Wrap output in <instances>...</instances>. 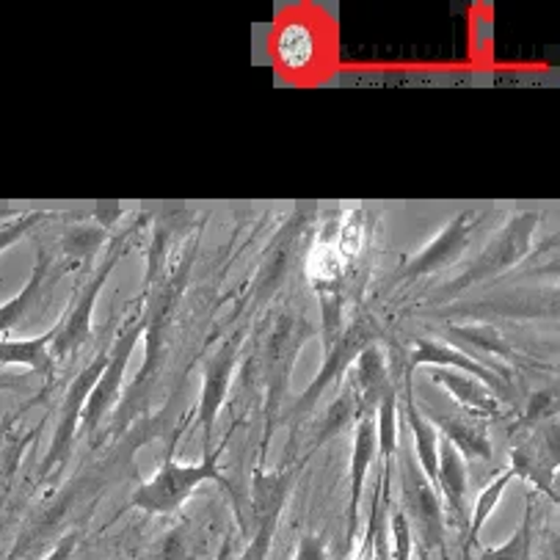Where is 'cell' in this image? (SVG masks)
Returning <instances> with one entry per match:
<instances>
[{
  "instance_id": "6da1fadb",
  "label": "cell",
  "mask_w": 560,
  "mask_h": 560,
  "mask_svg": "<svg viewBox=\"0 0 560 560\" xmlns=\"http://www.w3.org/2000/svg\"><path fill=\"white\" fill-rule=\"evenodd\" d=\"M318 335L315 324L306 318L301 310H279L273 318L271 329H268L266 346H262L260 373H262V447H260V464L266 458L268 442L277 428V420L282 417L284 400H288L290 382H293V370L299 362V353L306 342Z\"/></svg>"
},
{
  "instance_id": "7a4b0ae2",
  "label": "cell",
  "mask_w": 560,
  "mask_h": 560,
  "mask_svg": "<svg viewBox=\"0 0 560 560\" xmlns=\"http://www.w3.org/2000/svg\"><path fill=\"white\" fill-rule=\"evenodd\" d=\"M370 215L364 210H346L335 219L324 221L310 241L304 260V273L315 293H346V279L362 260L370 241Z\"/></svg>"
},
{
  "instance_id": "3957f363",
  "label": "cell",
  "mask_w": 560,
  "mask_h": 560,
  "mask_svg": "<svg viewBox=\"0 0 560 560\" xmlns=\"http://www.w3.org/2000/svg\"><path fill=\"white\" fill-rule=\"evenodd\" d=\"M177 433L179 431H174L172 442H168L166 458H163L161 467L155 469V475L133 489V494H130V509L150 516H168L174 514V511L183 509L185 500H188L202 483H219L221 489H226L232 494L230 478L221 472L219 464L230 440H224L219 447L205 453L199 462H177V458H174Z\"/></svg>"
},
{
  "instance_id": "277c9868",
  "label": "cell",
  "mask_w": 560,
  "mask_h": 560,
  "mask_svg": "<svg viewBox=\"0 0 560 560\" xmlns=\"http://www.w3.org/2000/svg\"><path fill=\"white\" fill-rule=\"evenodd\" d=\"M538 226H541V213H536V210L511 213L503 224L486 237L480 252L462 268V273L442 282V299H456V295L489 282V279L503 277L511 268L525 262L533 252V237H536Z\"/></svg>"
},
{
  "instance_id": "5b68a950",
  "label": "cell",
  "mask_w": 560,
  "mask_h": 560,
  "mask_svg": "<svg viewBox=\"0 0 560 560\" xmlns=\"http://www.w3.org/2000/svg\"><path fill=\"white\" fill-rule=\"evenodd\" d=\"M393 469H398V509L404 511V516L409 520L415 547L425 549L428 555L442 552L447 544V520L445 509H442L440 491H436V486L422 475L415 456H411V451H406V447L398 445Z\"/></svg>"
},
{
  "instance_id": "8992f818",
  "label": "cell",
  "mask_w": 560,
  "mask_h": 560,
  "mask_svg": "<svg viewBox=\"0 0 560 560\" xmlns=\"http://www.w3.org/2000/svg\"><path fill=\"white\" fill-rule=\"evenodd\" d=\"M130 241H133V232H119L116 237H110L108 252H105L103 260L92 268L86 284L81 288V293L67 304V310L61 313L56 324V340H52L50 353L52 359L65 362V359H72L75 353L83 351L89 340H92V315L94 304H97V295L103 290V284L108 282V277L114 273V268L119 266V260L128 255Z\"/></svg>"
},
{
  "instance_id": "52a82bcc",
  "label": "cell",
  "mask_w": 560,
  "mask_h": 560,
  "mask_svg": "<svg viewBox=\"0 0 560 560\" xmlns=\"http://www.w3.org/2000/svg\"><path fill=\"white\" fill-rule=\"evenodd\" d=\"M301 467H304V458L284 462L273 472H266L262 464H257L255 475H252V527H255V533H252V541L237 560H268L284 503H288L290 491L299 480Z\"/></svg>"
},
{
  "instance_id": "ba28073f",
  "label": "cell",
  "mask_w": 560,
  "mask_h": 560,
  "mask_svg": "<svg viewBox=\"0 0 560 560\" xmlns=\"http://www.w3.org/2000/svg\"><path fill=\"white\" fill-rule=\"evenodd\" d=\"M382 337H384V331H382V326H378L376 315L368 313V310H364V313L359 310V313L348 320L346 331L337 337L335 346H331L329 351H324V362H320L318 376L306 384L304 393L295 398L293 415L290 417L295 420V417L310 415V411L318 406V400L326 395V389H331V384H337V382L342 384V378H346V373L351 370V364L359 359V353H362L368 346H373V342H382Z\"/></svg>"
},
{
  "instance_id": "9c48e42d",
  "label": "cell",
  "mask_w": 560,
  "mask_h": 560,
  "mask_svg": "<svg viewBox=\"0 0 560 560\" xmlns=\"http://www.w3.org/2000/svg\"><path fill=\"white\" fill-rule=\"evenodd\" d=\"M486 219H489V213L478 208H467L453 215L425 246L417 248L404 266H398V271L393 273V282H415V279L436 277V273L462 262V257L472 246V237L486 226Z\"/></svg>"
},
{
  "instance_id": "30bf717a",
  "label": "cell",
  "mask_w": 560,
  "mask_h": 560,
  "mask_svg": "<svg viewBox=\"0 0 560 560\" xmlns=\"http://www.w3.org/2000/svg\"><path fill=\"white\" fill-rule=\"evenodd\" d=\"M141 337H144V306L136 310V313L121 324V329L116 331L114 342H110L108 348V359H105L103 373H100L97 384H94L92 395H89L86 406H83L81 431L89 433V436L100 431L105 417H108L110 411L116 409V404H119V393L121 384H125V376H128L130 357H133Z\"/></svg>"
},
{
  "instance_id": "8fae6325",
  "label": "cell",
  "mask_w": 560,
  "mask_h": 560,
  "mask_svg": "<svg viewBox=\"0 0 560 560\" xmlns=\"http://www.w3.org/2000/svg\"><path fill=\"white\" fill-rule=\"evenodd\" d=\"M105 359H108V348L100 351L97 357L78 373L75 382L70 384V389H67L65 400H61V409H58V422L56 431H52L50 447H47L45 458H42V480H58V475L65 472V467L70 464L72 451H75V436L78 431H81L83 406H86L89 395H92L94 384H97L100 373H103Z\"/></svg>"
},
{
  "instance_id": "7c38bea8",
  "label": "cell",
  "mask_w": 560,
  "mask_h": 560,
  "mask_svg": "<svg viewBox=\"0 0 560 560\" xmlns=\"http://www.w3.org/2000/svg\"><path fill=\"white\" fill-rule=\"evenodd\" d=\"M315 221L306 213H295L293 219H288L282 224V230L273 235V241L268 243L266 255H262L260 268L255 273V282H252V299L255 304L271 299L273 293H279L284 282L293 273L295 260H299L301 248L310 241V230H313Z\"/></svg>"
},
{
  "instance_id": "4fadbf2b",
  "label": "cell",
  "mask_w": 560,
  "mask_h": 560,
  "mask_svg": "<svg viewBox=\"0 0 560 560\" xmlns=\"http://www.w3.org/2000/svg\"><path fill=\"white\" fill-rule=\"evenodd\" d=\"M243 348V335H232L205 359L202 364V393H199L197 404V417L199 428H202V456L210 453V442H213V428L215 417L224 409L226 393H230L232 376H235L237 359H241Z\"/></svg>"
},
{
  "instance_id": "5bb4252c",
  "label": "cell",
  "mask_w": 560,
  "mask_h": 560,
  "mask_svg": "<svg viewBox=\"0 0 560 560\" xmlns=\"http://www.w3.org/2000/svg\"><path fill=\"white\" fill-rule=\"evenodd\" d=\"M516 480L541 491L549 503L558 505V491H555V475H558V425L555 420L533 428L530 440L520 442L511 451L509 462Z\"/></svg>"
},
{
  "instance_id": "9a60e30c",
  "label": "cell",
  "mask_w": 560,
  "mask_h": 560,
  "mask_svg": "<svg viewBox=\"0 0 560 560\" xmlns=\"http://www.w3.org/2000/svg\"><path fill=\"white\" fill-rule=\"evenodd\" d=\"M406 364H409L411 373H415L417 368H422V364H428V368L456 370V373H464V376L480 378L486 387L494 389L500 400L509 398L511 389H514L511 384H505L503 378L497 376V373H491L489 368L475 362L467 351H462V348L453 346V342L442 340V337H420V340H415V346L406 351Z\"/></svg>"
},
{
  "instance_id": "2e32d148",
  "label": "cell",
  "mask_w": 560,
  "mask_h": 560,
  "mask_svg": "<svg viewBox=\"0 0 560 560\" xmlns=\"http://www.w3.org/2000/svg\"><path fill=\"white\" fill-rule=\"evenodd\" d=\"M425 420L436 428L442 440L451 442L464 462H491L494 458V447H491L489 436V420L483 417H472L467 411L456 409H422Z\"/></svg>"
},
{
  "instance_id": "e0dca14e",
  "label": "cell",
  "mask_w": 560,
  "mask_h": 560,
  "mask_svg": "<svg viewBox=\"0 0 560 560\" xmlns=\"http://www.w3.org/2000/svg\"><path fill=\"white\" fill-rule=\"evenodd\" d=\"M378 456L376 440V409L362 411L353 422L351 440V464H348V541L357 538L359 530V505H362V491L368 483V472Z\"/></svg>"
},
{
  "instance_id": "ac0fdd59",
  "label": "cell",
  "mask_w": 560,
  "mask_h": 560,
  "mask_svg": "<svg viewBox=\"0 0 560 560\" xmlns=\"http://www.w3.org/2000/svg\"><path fill=\"white\" fill-rule=\"evenodd\" d=\"M436 491H440L445 520L456 522L467 536L469 525V469L462 453L440 436V462H436Z\"/></svg>"
},
{
  "instance_id": "d6986e66",
  "label": "cell",
  "mask_w": 560,
  "mask_h": 560,
  "mask_svg": "<svg viewBox=\"0 0 560 560\" xmlns=\"http://www.w3.org/2000/svg\"><path fill=\"white\" fill-rule=\"evenodd\" d=\"M431 382L440 384V387L451 395L456 409L467 411V415L472 417L491 420V417H497L500 409H503V400L497 398L494 389L486 387L480 378L464 376V373H456V370L431 368Z\"/></svg>"
},
{
  "instance_id": "ffe728a7",
  "label": "cell",
  "mask_w": 560,
  "mask_h": 560,
  "mask_svg": "<svg viewBox=\"0 0 560 560\" xmlns=\"http://www.w3.org/2000/svg\"><path fill=\"white\" fill-rule=\"evenodd\" d=\"M52 268H56V260L47 252L45 246L36 248V260L34 268H31L28 282L20 288V293L14 299H9L7 304H0V337L9 335V331L18 329L25 318L31 315V310H36L42 301V293H45V284L50 279Z\"/></svg>"
},
{
  "instance_id": "44dd1931",
  "label": "cell",
  "mask_w": 560,
  "mask_h": 560,
  "mask_svg": "<svg viewBox=\"0 0 560 560\" xmlns=\"http://www.w3.org/2000/svg\"><path fill=\"white\" fill-rule=\"evenodd\" d=\"M52 340H56V326L36 337H23V340L0 337V364H23L39 376L50 378L58 368L50 353Z\"/></svg>"
},
{
  "instance_id": "7402d4cb",
  "label": "cell",
  "mask_w": 560,
  "mask_h": 560,
  "mask_svg": "<svg viewBox=\"0 0 560 560\" xmlns=\"http://www.w3.org/2000/svg\"><path fill=\"white\" fill-rule=\"evenodd\" d=\"M318 45H315V31L306 23H288L277 34V56L290 70H301L315 58Z\"/></svg>"
},
{
  "instance_id": "603a6c76",
  "label": "cell",
  "mask_w": 560,
  "mask_h": 560,
  "mask_svg": "<svg viewBox=\"0 0 560 560\" xmlns=\"http://www.w3.org/2000/svg\"><path fill=\"white\" fill-rule=\"evenodd\" d=\"M511 480H514V472H511V467L505 464V467L497 469L494 478H491L489 483L478 491V500H475L472 511H469V525H467L469 547H472V544H478L480 530H483V525L489 522V516L497 511V505H500V500H503V494H505V489L511 486Z\"/></svg>"
},
{
  "instance_id": "cb8c5ba5",
  "label": "cell",
  "mask_w": 560,
  "mask_h": 560,
  "mask_svg": "<svg viewBox=\"0 0 560 560\" xmlns=\"http://www.w3.org/2000/svg\"><path fill=\"white\" fill-rule=\"evenodd\" d=\"M398 389L395 382L389 384L382 393L376 404V440H378V453H382V467L393 469L395 453H398Z\"/></svg>"
},
{
  "instance_id": "d4e9b609",
  "label": "cell",
  "mask_w": 560,
  "mask_h": 560,
  "mask_svg": "<svg viewBox=\"0 0 560 560\" xmlns=\"http://www.w3.org/2000/svg\"><path fill=\"white\" fill-rule=\"evenodd\" d=\"M357 417H359V398H357V393H353L351 384L342 378L340 395H337V398L329 404V409H326V415H324V422H320L318 433H315L313 451H318L320 445H326V442H329L331 436H337L342 428L353 425V422H357Z\"/></svg>"
},
{
  "instance_id": "484cf974",
  "label": "cell",
  "mask_w": 560,
  "mask_h": 560,
  "mask_svg": "<svg viewBox=\"0 0 560 560\" xmlns=\"http://www.w3.org/2000/svg\"><path fill=\"white\" fill-rule=\"evenodd\" d=\"M475 560H533V503L530 500H527L522 525L516 527L503 544L480 549V555Z\"/></svg>"
},
{
  "instance_id": "4316f807",
  "label": "cell",
  "mask_w": 560,
  "mask_h": 560,
  "mask_svg": "<svg viewBox=\"0 0 560 560\" xmlns=\"http://www.w3.org/2000/svg\"><path fill=\"white\" fill-rule=\"evenodd\" d=\"M103 241H108V232L100 224H89V221H81V224H72L70 230L61 237V252L70 262H92L94 252L103 246Z\"/></svg>"
},
{
  "instance_id": "83f0119b",
  "label": "cell",
  "mask_w": 560,
  "mask_h": 560,
  "mask_svg": "<svg viewBox=\"0 0 560 560\" xmlns=\"http://www.w3.org/2000/svg\"><path fill=\"white\" fill-rule=\"evenodd\" d=\"M389 486H393V469L382 467L373 494V509H376V530H373V560H389L387 552V509H389Z\"/></svg>"
},
{
  "instance_id": "f1b7e54d",
  "label": "cell",
  "mask_w": 560,
  "mask_h": 560,
  "mask_svg": "<svg viewBox=\"0 0 560 560\" xmlns=\"http://www.w3.org/2000/svg\"><path fill=\"white\" fill-rule=\"evenodd\" d=\"M52 215H56L52 210H31V213L18 215V219L3 221V224H0V255H3L7 248H12L14 243L23 241L31 230H36V226L42 224V221L52 219Z\"/></svg>"
},
{
  "instance_id": "f546056e",
  "label": "cell",
  "mask_w": 560,
  "mask_h": 560,
  "mask_svg": "<svg viewBox=\"0 0 560 560\" xmlns=\"http://www.w3.org/2000/svg\"><path fill=\"white\" fill-rule=\"evenodd\" d=\"M293 560H329V549H326L324 536L304 533V536L299 538V547H295Z\"/></svg>"
},
{
  "instance_id": "4dcf8cb0",
  "label": "cell",
  "mask_w": 560,
  "mask_h": 560,
  "mask_svg": "<svg viewBox=\"0 0 560 560\" xmlns=\"http://www.w3.org/2000/svg\"><path fill=\"white\" fill-rule=\"evenodd\" d=\"M78 533H67V536H61L56 541V547L50 549V552H45V558L42 560H72L75 558V549H78Z\"/></svg>"
},
{
  "instance_id": "1f68e13d",
  "label": "cell",
  "mask_w": 560,
  "mask_h": 560,
  "mask_svg": "<svg viewBox=\"0 0 560 560\" xmlns=\"http://www.w3.org/2000/svg\"><path fill=\"white\" fill-rule=\"evenodd\" d=\"M373 530H376V511L370 509L368 533H364V541H362V547H359L357 560H373Z\"/></svg>"
},
{
  "instance_id": "d6a6232c",
  "label": "cell",
  "mask_w": 560,
  "mask_h": 560,
  "mask_svg": "<svg viewBox=\"0 0 560 560\" xmlns=\"http://www.w3.org/2000/svg\"><path fill=\"white\" fill-rule=\"evenodd\" d=\"M116 560H125V558H116Z\"/></svg>"
}]
</instances>
